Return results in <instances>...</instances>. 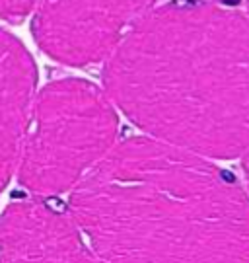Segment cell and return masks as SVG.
Returning <instances> with one entry per match:
<instances>
[{
	"label": "cell",
	"instance_id": "9c48e42d",
	"mask_svg": "<svg viewBox=\"0 0 249 263\" xmlns=\"http://www.w3.org/2000/svg\"><path fill=\"white\" fill-rule=\"evenodd\" d=\"M191 2H208V4H216V2H220V0H191Z\"/></svg>",
	"mask_w": 249,
	"mask_h": 263
},
{
	"label": "cell",
	"instance_id": "ba28073f",
	"mask_svg": "<svg viewBox=\"0 0 249 263\" xmlns=\"http://www.w3.org/2000/svg\"><path fill=\"white\" fill-rule=\"evenodd\" d=\"M243 174H245V181H247V185H249V152L243 156Z\"/></svg>",
	"mask_w": 249,
	"mask_h": 263
},
{
	"label": "cell",
	"instance_id": "5b68a950",
	"mask_svg": "<svg viewBox=\"0 0 249 263\" xmlns=\"http://www.w3.org/2000/svg\"><path fill=\"white\" fill-rule=\"evenodd\" d=\"M0 263L100 261L70 213L41 199H22L0 216Z\"/></svg>",
	"mask_w": 249,
	"mask_h": 263
},
{
	"label": "cell",
	"instance_id": "6da1fadb",
	"mask_svg": "<svg viewBox=\"0 0 249 263\" xmlns=\"http://www.w3.org/2000/svg\"><path fill=\"white\" fill-rule=\"evenodd\" d=\"M103 86L144 137L203 158H243L249 14L191 0L152 8L105 61Z\"/></svg>",
	"mask_w": 249,
	"mask_h": 263
},
{
	"label": "cell",
	"instance_id": "277c9868",
	"mask_svg": "<svg viewBox=\"0 0 249 263\" xmlns=\"http://www.w3.org/2000/svg\"><path fill=\"white\" fill-rule=\"evenodd\" d=\"M156 0H39L33 35L51 59L68 66L107 61Z\"/></svg>",
	"mask_w": 249,
	"mask_h": 263
},
{
	"label": "cell",
	"instance_id": "30bf717a",
	"mask_svg": "<svg viewBox=\"0 0 249 263\" xmlns=\"http://www.w3.org/2000/svg\"><path fill=\"white\" fill-rule=\"evenodd\" d=\"M247 10H249V4H247Z\"/></svg>",
	"mask_w": 249,
	"mask_h": 263
},
{
	"label": "cell",
	"instance_id": "8992f818",
	"mask_svg": "<svg viewBox=\"0 0 249 263\" xmlns=\"http://www.w3.org/2000/svg\"><path fill=\"white\" fill-rule=\"evenodd\" d=\"M35 82L33 59L18 39L0 29V191L20 164L35 104Z\"/></svg>",
	"mask_w": 249,
	"mask_h": 263
},
{
	"label": "cell",
	"instance_id": "52a82bcc",
	"mask_svg": "<svg viewBox=\"0 0 249 263\" xmlns=\"http://www.w3.org/2000/svg\"><path fill=\"white\" fill-rule=\"evenodd\" d=\"M39 0H0V18L20 22L33 10Z\"/></svg>",
	"mask_w": 249,
	"mask_h": 263
},
{
	"label": "cell",
	"instance_id": "3957f363",
	"mask_svg": "<svg viewBox=\"0 0 249 263\" xmlns=\"http://www.w3.org/2000/svg\"><path fill=\"white\" fill-rule=\"evenodd\" d=\"M119 119L92 82L65 78L37 96L18 164L20 183L37 197L74 189L117 144Z\"/></svg>",
	"mask_w": 249,
	"mask_h": 263
},
{
	"label": "cell",
	"instance_id": "7a4b0ae2",
	"mask_svg": "<svg viewBox=\"0 0 249 263\" xmlns=\"http://www.w3.org/2000/svg\"><path fill=\"white\" fill-rule=\"evenodd\" d=\"M68 213L100 263H249V195L208 158L150 137L117 142Z\"/></svg>",
	"mask_w": 249,
	"mask_h": 263
}]
</instances>
